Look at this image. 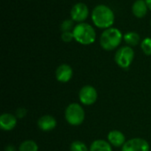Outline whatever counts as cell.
<instances>
[{"instance_id": "cell-1", "label": "cell", "mask_w": 151, "mask_h": 151, "mask_svg": "<svg viewBox=\"0 0 151 151\" xmlns=\"http://www.w3.org/2000/svg\"><path fill=\"white\" fill-rule=\"evenodd\" d=\"M92 21L99 28H110L114 23L115 15L113 11L105 4L96 5L91 14Z\"/></svg>"}, {"instance_id": "cell-2", "label": "cell", "mask_w": 151, "mask_h": 151, "mask_svg": "<svg viewBox=\"0 0 151 151\" xmlns=\"http://www.w3.org/2000/svg\"><path fill=\"white\" fill-rule=\"evenodd\" d=\"M123 37L119 28L111 27L102 33L100 36V45L105 51H112L119 46Z\"/></svg>"}, {"instance_id": "cell-3", "label": "cell", "mask_w": 151, "mask_h": 151, "mask_svg": "<svg viewBox=\"0 0 151 151\" xmlns=\"http://www.w3.org/2000/svg\"><path fill=\"white\" fill-rule=\"evenodd\" d=\"M73 33L74 40L77 41L79 44L84 45H88L93 44L96 38L95 28L90 24L86 22L77 24L74 27Z\"/></svg>"}, {"instance_id": "cell-4", "label": "cell", "mask_w": 151, "mask_h": 151, "mask_svg": "<svg viewBox=\"0 0 151 151\" xmlns=\"http://www.w3.org/2000/svg\"><path fill=\"white\" fill-rule=\"evenodd\" d=\"M65 117L69 125L77 126L83 123L85 119V111L80 104L71 103L65 109Z\"/></svg>"}, {"instance_id": "cell-5", "label": "cell", "mask_w": 151, "mask_h": 151, "mask_svg": "<svg viewBox=\"0 0 151 151\" xmlns=\"http://www.w3.org/2000/svg\"><path fill=\"white\" fill-rule=\"evenodd\" d=\"M134 59V51L131 46H122L115 53L114 60L117 65L122 69H128Z\"/></svg>"}, {"instance_id": "cell-6", "label": "cell", "mask_w": 151, "mask_h": 151, "mask_svg": "<svg viewBox=\"0 0 151 151\" xmlns=\"http://www.w3.org/2000/svg\"><path fill=\"white\" fill-rule=\"evenodd\" d=\"M79 99L83 105L90 106L97 100V92L92 85H84L79 92Z\"/></svg>"}, {"instance_id": "cell-7", "label": "cell", "mask_w": 151, "mask_h": 151, "mask_svg": "<svg viewBox=\"0 0 151 151\" xmlns=\"http://www.w3.org/2000/svg\"><path fill=\"white\" fill-rule=\"evenodd\" d=\"M121 151H150V144L144 139L134 138L126 142Z\"/></svg>"}, {"instance_id": "cell-8", "label": "cell", "mask_w": 151, "mask_h": 151, "mask_svg": "<svg viewBox=\"0 0 151 151\" xmlns=\"http://www.w3.org/2000/svg\"><path fill=\"white\" fill-rule=\"evenodd\" d=\"M88 16V8L84 3L75 4L71 10V18L73 21L82 23Z\"/></svg>"}, {"instance_id": "cell-9", "label": "cell", "mask_w": 151, "mask_h": 151, "mask_svg": "<svg viewBox=\"0 0 151 151\" xmlns=\"http://www.w3.org/2000/svg\"><path fill=\"white\" fill-rule=\"evenodd\" d=\"M55 76L58 82L67 83L73 77V69L68 64H61L57 68Z\"/></svg>"}, {"instance_id": "cell-10", "label": "cell", "mask_w": 151, "mask_h": 151, "mask_svg": "<svg viewBox=\"0 0 151 151\" xmlns=\"http://www.w3.org/2000/svg\"><path fill=\"white\" fill-rule=\"evenodd\" d=\"M38 127L40 130L43 132H50L56 128L57 126V120L54 117L50 115H44L41 117L37 121Z\"/></svg>"}, {"instance_id": "cell-11", "label": "cell", "mask_w": 151, "mask_h": 151, "mask_svg": "<svg viewBox=\"0 0 151 151\" xmlns=\"http://www.w3.org/2000/svg\"><path fill=\"white\" fill-rule=\"evenodd\" d=\"M17 125V117L11 113H4L0 117V127L4 131H12Z\"/></svg>"}, {"instance_id": "cell-12", "label": "cell", "mask_w": 151, "mask_h": 151, "mask_svg": "<svg viewBox=\"0 0 151 151\" xmlns=\"http://www.w3.org/2000/svg\"><path fill=\"white\" fill-rule=\"evenodd\" d=\"M108 142L111 146L114 147H123L126 143V137L123 133L118 130H112L108 133Z\"/></svg>"}, {"instance_id": "cell-13", "label": "cell", "mask_w": 151, "mask_h": 151, "mask_svg": "<svg viewBox=\"0 0 151 151\" xmlns=\"http://www.w3.org/2000/svg\"><path fill=\"white\" fill-rule=\"evenodd\" d=\"M148 9L145 0H136L132 6L133 14L137 18H143L147 14Z\"/></svg>"}, {"instance_id": "cell-14", "label": "cell", "mask_w": 151, "mask_h": 151, "mask_svg": "<svg viewBox=\"0 0 151 151\" xmlns=\"http://www.w3.org/2000/svg\"><path fill=\"white\" fill-rule=\"evenodd\" d=\"M89 151H112V148L109 142L104 140H96L91 143Z\"/></svg>"}, {"instance_id": "cell-15", "label": "cell", "mask_w": 151, "mask_h": 151, "mask_svg": "<svg viewBox=\"0 0 151 151\" xmlns=\"http://www.w3.org/2000/svg\"><path fill=\"white\" fill-rule=\"evenodd\" d=\"M124 40L128 44V46H135L140 43V36L136 32H128L124 35Z\"/></svg>"}, {"instance_id": "cell-16", "label": "cell", "mask_w": 151, "mask_h": 151, "mask_svg": "<svg viewBox=\"0 0 151 151\" xmlns=\"http://www.w3.org/2000/svg\"><path fill=\"white\" fill-rule=\"evenodd\" d=\"M19 151H38V145L35 142L27 140L21 142L19 147Z\"/></svg>"}, {"instance_id": "cell-17", "label": "cell", "mask_w": 151, "mask_h": 151, "mask_svg": "<svg viewBox=\"0 0 151 151\" xmlns=\"http://www.w3.org/2000/svg\"><path fill=\"white\" fill-rule=\"evenodd\" d=\"M74 21L72 19H68V20H65L61 25H60V28L62 30V32H69L73 30L74 28Z\"/></svg>"}, {"instance_id": "cell-18", "label": "cell", "mask_w": 151, "mask_h": 151, "mask_svg": "<svg viewBox=\"0 0 151 151\" xmlns=\"http://www.w3.org/2000/svg\"><path fill=\"white\" fill-rule=\"evenodd\" d=\"M70 151H89L84 142L81 141L73 142L70 146Z\"/></svg>"}, {"instance_id": "cell-19", "label": "cell", "mask_w": 151, "mask_h": 151, "mask_svg": "<svg viewBox=\"0 0 151 151\" xmlns=\"http://www.w3.org/2000/svg\"><path fill=\"white\" fill-rule=\"evenodd\" d=\"M141 47L142 52L146 55H151V38L150 37H146L142 41Z\"/></svg>"}, {"instance_id": "cell-20", "label": "cell", "mask_w": 151, "mask_h": 151, "mask_svg": "<svg viewBox=\"0 0 151 151\" xmlns=\"http://www.w3.org/2000/svg\"><path fill=\"white\" fill-rule=\"evenodd\" d=\"M61 39H62V41H64V42H65V43H70V42H72V41L74 39L73 31L62 32V34H61Z\"/></svg>"}, {"instance_id": "cell-21", "label": "cell", "mask_w": 151, "mask_h": 151, "mask_svg": "<svg viewBox=\"0 0 151 151\" xmlns=\"http://www.w3.org/2000/svg\"><path fill=\"white\" fill-rule=\"evenodd\" d=\"M26 115H27V109L25 108H19L15 112V116L17 118H23L26 117Z\"/></svg>"}, {"instance_id": "cell-22", "label": "cell", "mask_w": 151, "mask_h": 151, "mask_svg": "<svg viewBox=\"0 0 151 151\" xmlns=\"http://www.w3.org/2000/svg\"><path fill=\"white\" fill-rule=\"evenodd\" d=\"M4 151H16L15 148L12 145H8L4 148Z\"/></svg>"}, {"instance_id": "cell-23", "label": "cell", "mask_w": 151, "mask_h": 151, "mask_svg": "<svg viewBox=\"0 0 151 151\" xmlns=\"http://www.w3.org/2000/svg\"><path fill=\"white\" fill-rule=\"evenodd\" d=\"M145 1H146V4H147V5H148L149 10H150L151 11V0H145Z\"/></svg>"}, {"instance_id": "cell-24", "label": "cell", "mask_w": 151, "mask_h": 151, "mask_svg": "<svg viewBox=\"0 0 151 151\" xmlns=\"http://www.w3.org/2000/svg\"><path fill=\"white\" fill-rule=\"evenodd\" d=\"M150 25H151V22H150Z\"/></svg>"}]
</instances>
